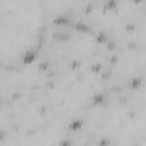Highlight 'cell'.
<instances>
[{"label": "cell", "instance_id": "cell-1", "mask_svg": "<svg viewBox=\"0 0 146 146\" xmlns=\"http://www.w3.org/2000/svg\"><path fill=\"white\" fill-rule=\"evenodd\" d=\"M38 55H39V51H38L36 49H27V50L23 54V58H22L23 64H25V65L32 64V63L36 59Z\"/></svg>", "mask_w": 146, "mask_h": 146}, {"label": "cell", "instance_id": "cell-2", "mask_svg": "<svg viewBox=\"0 0 146 146\" xmlns=\"http://www.w3.org/2000/svg\"><path fill=\"white\" fill-rule=\"evenodd\" d=\"M54 24L57 26H67L71 23V18L67 15H58L54 18Z\"/></svg>", "mask_w": 146, "mask_h": 146}, {"label": "cell", "instance_id": "cell-3", "mask_svg": "<svg viewBox=\"0 0 146 146\" xmlns=\"http://www.w3.org/2000/svg\"><path fill=\"white\" fill-rule=\"evenodd\" d=\"M83 124H84V123H83L82 120H80V119H75V120H72V121L68 123L67 129H68L70 131H73V132H75V131H80V130L82 129Z\"/></svg>", "mask_w": 146, "mask_h": 146}, {"label": "cell", "instance_id": "cell-4", "mask_svg": "<svg viewBox=\"0 0 146 146\" xmlns=\"http://www.w3.org/2000/svg\"><path fill=\"white\" fill-rule=\"evenodd\" d=\"M74 29L81 33H88L90 31V26L84 22H76L74 24Z\"/></svg>", "mask_w": 146, "mask_h": 146}, {"label": "cell", "instance_id": "cell-5", "mask_svg": "<svg viewBox=\"0 0 146 146\" xmlns=\"http://www.w3.org/2000/svg\"><path fill=\"white\" fill-rule=\"evenodd\" d=\"M91 102H92V104L96 105V106H97V105H102V104L105 102V95H104L103 92H97L96 95L92 96Z\"/></svg>", "mask_w": 146, "mask_h": 146}, {"label": "cell", "instance_id": "cell-6", "mask_svg": "<svg viewBox=\"0 0 146 146\" xmlns=\"http://www.w3.org/2000/svg\"><path fill=\"white\" fill-rule=\"evenodd\" d=\"M52 39L56 41H66L70 39V33H64V32H54L52 33Z\"/></svg>", "mask_w": 146, "mask_h": 146}, {"label": "cell", "instance_id": "cell-7", "mask_svg": "<svg viewBox=\"0 0 146 146\" xmlns=\"http://www.w3.org/2000/svg\"><path fill=\"white\" fill-rule=\"evenodd\" d=\"M141 83H143V78H141V76H135V78H132V79L130 80V83H129V84H130V88H131V89L137 90V89L140 88Z\"/></svg>", "mask_w": 146, "mask_h": 146}, {"label": "cell", "instance_id": "cell-8", "mask_svg": "<svg viewBox=\"0 0 146 146\" xmlns=\"http://www.w3.org/2000/svg\"><path fill=\"white\" fill-rule=\"evenodd\" d=\"M108 41V35L105 33V32H99L97 35H96V42L97 43H106Z\"/></svg>", "mask_w": 146, "mask_h": 146}, {"label": "cell", "instance_id": "cell-9", "mask_svg": "<svg viewBox=\"0 0 146 146\" xmlns=\"http://www.w3.org/2000/svg\"><path fill=\"white\" fill-rule=\"evenodd\" d=\"M117 7V1L116 0H106L105 5H104V8L107 9V10H113Z\"/></svg>", "mask_w": 146, "mask_h": 146}, {"label": "cell", "instance_id": "cell-10", "mask_svg": "<svg viewBox=\"0 0 146 146\" xmlns=\"http://www.w3.org/2000/svg\"><path fill=\"white\" fill-rule=\"evenodd\" d=\"M48 67H49V63H48V62H41V63L39 64V68H40L41 71H46Z\"/></svg>", "mask_w": 146, "mask_h": 146}, {"label": "cell", "instance_id": "cell-11", "mask_svg": "<svg viewBox=\"0 0 146 146\" xmlns=\"http://www.w3.org/2000/svg\"><path fill=\"white\" fill-rule=\"evenodd\" d=\"M107 49L110 50H113V49H115V43L113 42V41H111V42H107Z\"/></svg>", "mask_w": 146, "mask_h": 146}, {"label": "cell", "instance_id": "cell-12", "mask_svg": "<svg viewBox=\"0 0 146 146\" xmlns=\"http://www.w3.org/2000/svg\"><path fill=\"white\" fill-rule=\"evenodd\" d=\"M72 68H74V67H76V66H80V64H79V62H72Z\"/></svg>", "mask_w": 146, "mask_h": 146}, {"label": "cell", "instance_id": "cell-13", "mask_svg": "<svg viewBox=\"0 0 146 146\" xmlns=\"http://www.w3.org/2000/svg\"><path fill=\"white\" fill-rule=\"evenodd\" d=\"M71 144V141H67V140H63V141H60V145H70Z\"/></svg>", "mask_w": 146, "mask_h": 146}]
</instances>
